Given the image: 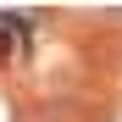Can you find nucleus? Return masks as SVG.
Here are the masks:
<instances>
[{
    "label": "nucleus",
    "instance_id": "1",
    "mask_svg": "<svg viewBox=\"0 0 122 122\" xmlns=\"http://www.w3.org/2000/svg\"><path fill=\"white\" fill-rule=\"evenodd\" d=\"M17 50H28V22L11 11H0V61H11Z\"/></svg>",
    "mask_w": 122,
    "mask_h": 122
}]
</instances>
